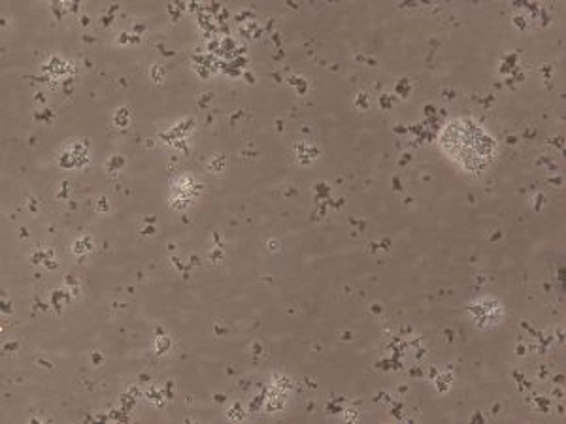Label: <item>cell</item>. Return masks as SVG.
<instances>
[{
  "instance_id": "obj_1",
  "label": "cell",
  "mask_w": 566,
  "mask_h": 424,
  "mask_svg": "<svg viewBox=\"0 0 566 424\" xmlns=\"http://www.w3.org/2000/svg\"><path fill=\"white\" fill-rule=\"evenodd\" d=\"M444 146L459 162L472 170L485 167L495 155V146L490 136L469 121L450 125L444 132Z\"/></svg>"
}]
</instances>
